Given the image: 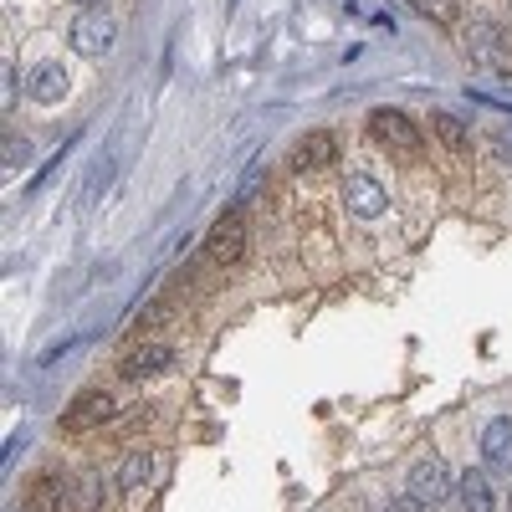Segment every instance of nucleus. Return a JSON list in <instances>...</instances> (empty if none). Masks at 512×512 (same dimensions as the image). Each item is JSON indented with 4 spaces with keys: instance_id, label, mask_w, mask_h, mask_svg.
Listing matches in <instances>:
<instances>
[{
    "instance_id": "obj_6",
    "label": "nucleus",
    "mask_w": 512,
    "mask_h": 512,
    "mask_svg": "<svg viewBox=\"0 0 512 512\" xmlns=\"http://www.w3.org/2000/svg\"><path fill=\"white\" fill-rule=\"evenodd\" d=\"M333 159H338V139L328 134V128H313V134H303L297 149H292V169H297V175H308V169H328Z\"/></svg>"
},
{
    "instance_id": "obj_7",
    "label": "nucleus",
    "mask_w": 512,
    "mask_h": 512,
    "mask_svg": "<svg viewBox=\"0 0 512 512\" xmlns=\"http://www.w3.org/2000/svg\"><path fill=\"white\" fill-rule=\"evenodd\" d=\"M67 67L62 62H36L31 72H26V93H31V103H62L67 98Z\"/></svg>"
},
{
    "instance_id": "obj_18",
    "label": "nucleus",
    "mask_w": 512,
    "mask_h": 512,
    "mask_svg": "<svg viewBox=\"0 0 512 512\" xmlns=\"http://www.w3.org/2000/svg\"><path fill=\"white\" fill-rule=\"evenodd\" d=\"M26 154H31V149H26V139H21V134H11V139H6V164L16 169V164H26Z\"/></svg>"
},
{
    "instance_id": "obj_3",
    "label": "nucleus",
    "mask_w": 512,
    "mask_h": 512,
    "mask_svg": "<svg viewBox=\"0 0 512 512\" xmlns=\"http://www.w3.org/2000/svg\"><path fill=\"white\" fill-rule=\"evenodd\" d=\"M205 256H210L216 267H236L241 256H246V226H241V210H226V216H221L216 236L205 241Z\"/></svg>"
},
{
    "instance_id": "obj_4",
    "label": "nucleus",
    "mask_w": 512,
    "mask_h": 512,
    "mask_svg": "<svg viewBox=\"0 0 512 512\" xmlns=\"http://www.w3.org/2000/svg\"><path fill=\"white\" fill-rule=\"evenodd\" d=\"M410 497L420 507H441L451 497V477H446V466L441 461H415L410 466Z\"/></svg>"
},
{
    "instance_id": "obj_14",
    "label": "nucleus",
    "mask_w": 512,
    "mask_h": 512,
    "mask_svg": "<svg viewBox=\"0 0 512 512\" xmlns=\"http://www.w3.org/2000/svg\"><path fill=\"white\" fill-rule=\"evenodd\" d=\"M149 477H154V456H149V451H134V456H123V461H118L113 487H118V492H134V487H144Z\"/></svg>"
},
{
    "instance_id": "obj_15",
    "label": "nucleus",
    "mask_w": 512,
    "mask_h": 512,
    "mask_svg": "<svg viewBox=\"0 0 512 512\" xmlns=\"http://www.w3.org/2000/svg\"><path fill=\"white\" fill-rule=\"evenodd\" d=\"M497 52H502V31H497L492 21H477V26H472V57H477L482 67H492Z\"/></svg>"
},
{
    "instance_id": "obj_16",
    "label": "nucleus",
    "mask_w": 512,
    "mask_h": 512,
    "mask_svg": "<svg viewBox=\"0 0 512 512\" xmlns=\"http://www.w3.org/2000/svg\"><path fill=\"white\" fill-rule=\"evenodd\" d=\"M410 6L425 16V21H436V26H451L461 11H456V0H410Z\"/></svg>"
},
{
    "instance_id": "obj_2",
    "label": "nucleus",
    "mask_w": 512,
    "mask_h": 512,
    "mask_svg": "<svg viewBox=\"0 0 512 512\" xmlns=\"http://www.w3.org/2000/svg\"><path fill=\"white\" fill-rule=\"evenodd\" d=\"M113 415H118V400H113L108 390H93V395H82V400L67 405L62 431H67V436H77V431H98V425H108Z\"/></svg>"
},
{
    "instance_id": "obj_11",
    "label": "nucleus",
    "mask_w": 512,
    "mask_h": 512,
    "mask_svg": "<svg viewBox=\"0 0 512 512\" xmlns=\"http://www.w3.org/2000/svg\"><path fill=\"white\" fill-rule=\"evenodd\" d=\"M72 507L77 512H103V477H98V466H77V477H72Z\"/></svg>"
},
{
    "instance_id": "obj_9",
    "label": "nucleus",
    "mask_w": 512,
    "mask_h": 512,
    "mask_svg": "<svg viewBox=\"0 0 512 512\" xmlns=\"http://www.w3.org/2000/svg\"><path fill=\"white\" fill-rule=\"evenodd\" d=\"M169 364H175V354H169L164 344H144V349H134V354L118 364V374H123V379H154V374H164Z\"/></svg>"
},
{
    "instance_id": "obj_1",
    "label": "nucleus",
    "mask_w": 512,
    "mask_h": 512,
    "mask_svg": "<svg viewBox=\"0 0 512 512\" xmlns=\"http://www.w3.org/2000/svg\"><path fill=\"white\" fill-rule=\"evenodd\" d=\"M67 41H72V52H82V57H103L113 41H118V21H113L108 11H82V16L72 21Z\"/></svg>"
},
{
    "instance_id": "obj_21",
    "label": "nucleus",
    "mask_w": 512,
    "mask_h": 512,
    "mask_svg": "<svg viewBox=\"0 0 512 512\" xmlns=\"http://www.w3.org/2000/svg\"><path fill=\"white\" fill-rule=\"evenodd\" d=\"M77 6H88V11H103V0H77Z\"/></svg>"
},
{
    "instance_id": "obj_20",
    "label": "nucleus",
    "mask_w": 512,
    "mask_h": 512,
    "mask_svg": "<svg viewBox=\"0 0 512 512\" xmlns=\"http://www.w3.org/2000/svg\"><path fill=\"white\" fill-rule=\"evenodd\" d=\"M497 154H502V159H512V128H507V134H497Z\"/></svg>"
},
{
    "instance_id": "obj_13",
    "label": "nucleus",
    "mask_w": 512,
    "mask_h": 512,
    "mask_svg": "<svg viewBox=\"0 0 512 512\" xmlns=\"http://www.w3.org/2000/svg\"><path fill=\"white\" fill-rule=\"evenodd\" d=\"M21 512H62V477L41 472L31 487H26V507Z\"/></svg>"
},
{
    "instance_id": "obj_17",
    "label": "nucleus",
    "mask_w": 512,
    "mask_h": 512,
    "mask_svg": "<svg viewBox=\"0 0 512 512\" xmlns=\"http://www.w3.org/2000/svg\"><path fill=\"white\" fill-rule=\"evenodd\" d=\"M436 139H441L446 149H461V144H466V123L451 118V113H436Z\"/></svg>"
},
{
    "instance_id": "obj_5",
    "label": "nucleus",
    "mask_w": 512,
    "mask_h": 512,
    "mask_svg": "<svg viewBox=\"0 0 512 512\" xmlns=\"http://www.w3.org/2000/svg\"><path fill=\"white\" fill-rule=\"evenodd\" d=\"M369 134H374L379 144H390V149H415V144H420L410 113H400V108H379V113H369Z\"/></svg>"
},
{
    "instance_id": "obj_12",
    "label": "nucleus",
    "mask_w": 512,
    "mask_h": 512,
    "mask_svg": "<svg viewBox=\"0 0 512 512\" xmlns=\"http://www.w3.org/2000/svg\"><path fill=\"white\" fill-rule=\"evenodd\" d=\"M482 456H487V466H512V420L507 415L482 431Z\"/></svg>"
},
{
    "instance_id": "obj_8",
    "label": "nucleus",
    "mask_w": 512,
    "mask_h": 512,
    "mask_svg": "<svg viewBox=\"0 0 512 512\" xmlns=\"http://www.w3.org/2000/svg\"><path fill=\"white\" fill-rule=\"evenodd\" d=\"M456 492H461V512H497V487H492V477L482 472V466L461 472Z\"/></svg>"
},
{
    "instance_id": "obj_10",
    "label": "nucleus",
    "mask_w": 512,
    "mask_h": 512,
    "mask_svg": "<svg viewBox=\"0 0 512 512\" xmlns=\"http://www.w3.org/2000/svg\"><path fill=\"white\" fill-rule=\"evenodd\" d=\"M344 200H349V210H354V216H379V210H384V185L374 180V175H354L349 185H344Z\"/></svg>"
},
{
    "instance_id": "obj_19",
    "label": "nucleus",
    "mask_w": 512,
    "mask_h": 512,
    "mask_svg": "<svg viewBox=\"0 0 512 512\" xmlns=\"http://www.w3.org/2000/svg\"><path fill=\"white\" fill-rule=\"evenodd\" d=\"M16 88H21V77H16V67H6V108L16 103Z\"/></svg>"
}]
</instances>
